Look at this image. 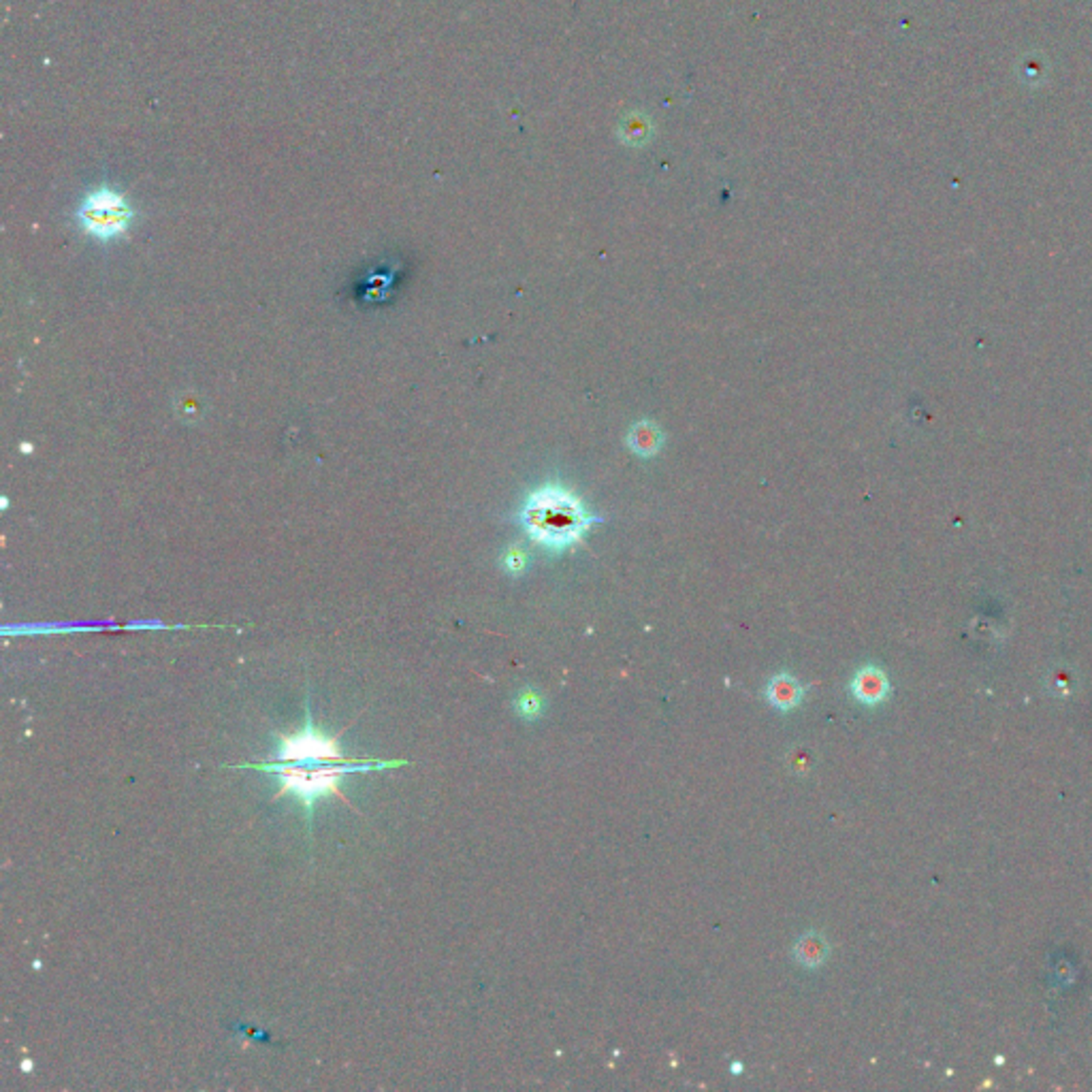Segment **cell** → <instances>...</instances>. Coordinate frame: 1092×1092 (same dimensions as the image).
Masks as SVG:
<instances>
[{
    "instance_id": "1",
    "label": "cell",
    "mask_w": 1092,
    "mask_h": 1092,
    "mask_svg": "<svg viewBox=\"0 0 1092 1092\" xmlns=\"http://www.w3.org/2000/svg\"><path fill=\"white\" fill-rule=\"evenodd\" d=\"M604 518L589 513L583 501L559 482L532 491L518 510V525L534 544L551 555H561L583 540V536Z\"/></svg>"
},
{
    "instance_id": "11",
    "label": "cell",
    "mask_w": 1092,
    "mask_h": 1092,
    "mask_svg": "<svg viewBox=\"0 0 1092 1092\" xmlns=\"http://www.w3.org/2000/svg\"><path fill=\"white\" fill-rule=\"evenodd\" d=\"M742 1071V1064L740 1062H734L732 1064V1073H740Z\"/></svg>"
},
{
    "instance_id": "6",
    "label": "cell",
    "mask_w": 1092,
    "mask_h": 1092,
    "mask_svg": "<svg viewBox=\"0 0 1092 1092\" xmlns=\"http://www.w3.org/2000/svg\"><path fill=\"white\" fill-rule=\"evenodd\" d=\"M625 442H628L634 455L642 456V459H649V456H656L661 451V446L666 442V435L661 432L659 425L653 423V420L642 418L630 427Z\"/></svg>"
},
{
    "instance_id": "8",
    "label": "cell",
    "mask_w": 1092,
    "mask_h": 1092,
    "mask_svg": "<svg viewBox=\"0 0 1092 1092\" xmlns=\"http://www.w3.org/2000/svg\"><path fill=\"white\" fill-rule=\"evenodd\" d=\"M794 961L802 964L804 969H819V966L828 961L830 956V943L828 939L811 930L804 933L799 941L794 943Z\"/></svg>"
},
{
    "instance_id": "3",
    "label": "cell",
    "mask_w": 1092,
    "mask_h": 1092,
    "mask_svg": "<svg viewBox=\"0 0 1092 1092\" xmlns=\"http://www.w3.org/2000/svg\"><path fill=\"white\" fill-rule=\"evenodd\" d=\"M306 728L301 732L286 737L280 734V762L286 764H359V766H404L406 759H397V762H378V759H351L344 758L342 749H339V737H325V732L316 730L312 726L310 719V706L306 704Z\"/></svg>"
},
{
    "instance_id": "2",
    "label": "cell",
    "mask_w": 1092,
    "mask_h": 1092,
    "mask_svg": "<svg viewBox=\"0 0 1092 1092\" xmlns=\"http://www.w3.org/2000/svg\"><path fill=\"white\" fill-rule=\"evenodd\" d=\"M241 768H256V771H267L280 775V792L273 796V800L280 799L284 794H294L301 800L303 807L308 811V818L314 813V802L322 796L335 794L342 799L348 807H353L351 800L346 799L339 790V781L342 777L353 771H370L372 766H359V764H312L310 768H303L301 764H286V762H273V764H244ZM380 768V766H378ZM382 771V768H380Z\"/></svg>"
},
{
    "instance_id": "7",
    "label": "cell",
    "mask_w": 1092,
    "mask_h": 1092,
    "mask_svg": "<svg viewBox=\"0 0 1092 1092\" xmlns=\"http://www.w3.org/2000/svg\"><path fill=\"white\" fill-rule=\"evenodd\" d=\"M764 694L771 706H775L777 711L787 713L802 702L804 687L790 673H779L768 681Z\"/></svg>"
},
{
    "instance_id": "10",
    "label": "cell",
    "mask_w": 1092,
    "mask_h": 1092,
    "mask_svg": "<svg viewBox=\"0 0 1092 1092\" xmlns=\"http://www.w3.org/2000/svg\"><path fill=\"white\" fill-rule=\"evenodd\" d=\"M525 566H527V555L521 549L513 546V549H510L504 557V568L510 572V575H523Z\"/></svg>"
},
{
    "instance_id": "9",
    "label": "cell",
    "mask_w": 1092,
    "mask_h": 1092,
    "mask_svg": "<svg viewBox=\"0 0 1092 1092\" xmlns=\"http://www.w3.org/2000/svg\"><path fill=\"white\" fill-rule=\"evenodd\" d=\"M513 706H515V711H516L518 718L532 719V721H534V719H540V718H542V713H544V709H546V700H544L538 689L523 687L521 692H518V694L515 696Z\"/></svg>"
},
{
    "instance_id": "5",
    "label": "cell",
    "mask_w": 1092,
    "mask_h": 1092,
    "mask_svg": "<svg viewBox=\"0 0 1092 1092\" xmlns=\"http://www.w3.org/2000/svg\"><path fill=\"white\" fill-rule=\"evenodd\" d=\"M849 689H852V696L856 698L858 702L866 704V706H875V704H881L885 698H888L890 681H888V677H885L883 670L875 668V666H864L854 675L852 683H849Z\"/></svg>"
},
{
    "instance_id": "4",
    "label": "cell",
    "mask_w": 1092,
    "mask_h": 1092,
    "mask_svg": "<svg viewBox=\"0 0 1092 1092\" xmlns=\"http://www.w3.org/2000/svg\"><path fill=\"white\" fill-rule=\"evenodd\" d=\"M75 220L86 235L98 241H111L129 231L135 220V212L122 192L110 186H98L79 203Z\"/></svg>"
}]
</instances>
